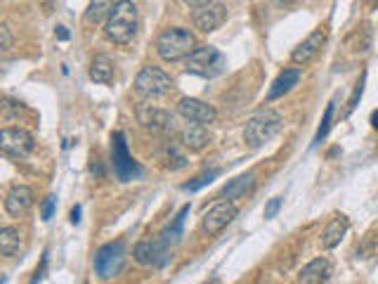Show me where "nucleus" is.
<instances>
[{"instance_id":"obj_1","label":"nucleus","mask_w":378,"mask_h":284,"mask_svg":"<svg viewBox=\"0 0 378 284\" xmlns=\"http://www.w3.org/2000/svg\"><path fill=\"white\" fill-rule=\"evenodd\" d=\"M138 8H135L133 0H119V3L114 5L112 15L109 19L104 22V34H107L109 41L114 43H130L138 34Z\"/></svg>"},{"instance_id":"obj_2","label":"nucleus","mask_w":378,"mask_h":284,"mask_svg":"<svg viewBox=\"0 0 378 284\" xmlns=\"http://www.w3.org/2000/svg\"><path fill=\"white\" fill-rule=\"evenodd\" d=\"M197 50V38L192 31L173 27L161 31V36L156 38V53L164 62H180L187 60L189 55Z\"/></svg>"},{"instance_id":"obj_3","label":"nucleus","mask_w":378,"mask_h":284,"mask_svg":"<svg viewBox=\"0 0 378 284\" xmlns=\"http://www.w3.org/2000/svg\"><path fill=\"white\" fill-rule=\"evenodd\" d=\"M279 128H282V116L272 107H263L246 121L244 140L249 142V147H263L279 133Z\"/></svg>"},{"instance_id":"obj_4","label":"nucleus","mask_w":378,"mask_h":284,"mask_svg":"<svg viewBox=\"0 0 378 284\" xmlns=\"http://www.w3.org/2000/svg\"><path fill=\"white\" fill-rule=\"evenodd\" d=\"M225 67V55L218 48H213V45H201V48H197L187 57V71L201 76V79H215V76L223 74Z\"/></svg>"},{"instance_id":"obj_5","label":"nucleus","mask_w":378,"mask_h":284,"mask_svg":"<svg viewBox=\"0 0 378 284\" xmlns=\"http://www.w3.org/2000/svg\"><path fill=\"white\" fill-rule=\"evenodd\" d=\"M126 258H128V249L123 242H112V244H104L102 249H97L95 254V273L102 280H112L123 270L126 266Z\"/></svg>"},{"instance_id":"obj_6","label":"nucleus","mask_w":378,"mask_h":284,"mask_svg":"<svg viewBox=\"0 0 378 284\" xmlns=\"http://www.w3.org/2000/svg\"><path fill=\"white\" fill-rule=\"evenodd\" d=\"M112 161H114V173L121 183H130V180L142 176V169L138 166V161L130 157L128 145H126V135L123 133H114V138H112Z\"/></svg>"},{"instance_id":"obj_7","label":"nucleus","mask_w":378,"mask_h":284,"mask_svg":"<svg viewBox=\"0 0 378 284\" xmlns=\"http://www.w3.org/2000/svg\"><path fill=\"white\" fill-rule=\"evenodd\" d=\"M173 88V79L159 67H145L135 79V90L142 98H161Z\"/></svg>"},{"instance_id":"obj_8","label":"nucleus","mask_w":378,"mask_h":284,"mask_svg":"<svg viewBox=\"0 0 378 284\" xmlns=\"http://www.w3.org/2000/svg\"><path fill=\"white\" fill-rule=\"evenodd\" d=\"M34 135L24 128H5L0 133V150L12 159H24L34 152Z\"/></svg>"},{"instance_id":"obj_9","label":"nucleus","mask_w":378,"mask_h":284,"mask_svg":"<svg viewBox=\"0 0 378 284\" xmlns=\"http://www.w3.org/2000/svg\"><path fill=\"white\" fill-rule=\"evenodd\" d=\"M135 261L140 263V266H147V268H159V266H166L168 258H171V247L161 240H154V242H140L138 247L133 251Z\"/></svg>"},{"instance_id":"obj_10","label":"nucleus","mask_w":378,"mask_h":284,"mask_svg":"<svg viewBox=\"0 0 378 284\" xmlns=\"http://www.w3.org/2000/svg\"><path fill=\"white\" fill-rule=\"evenodd\" d=\"M178 114L182 119H187L189 124H201V126H208L218 119L215 109L208 105V102H201V100H194V98H182L180 105H178Z\"/></svg>"},{"instance_id":"obj_11","label":"nucleus","mask_w":378,"mask_h":284,"mask_svg":"<svg viewBox=\"0 0 378 284\" xmlns=\"http://www.w3.org/2000/svg\"><path fill=\"white\" fill-rule=\"evenodd\" d=\"M225 19H227V10L223 3H211L201 10H194L192 15L194 27H197L201 34H211V31L220 29L225 24Z\"/></svg>"},{"instance_id":"obj_12","label":"nucleus","mask_w":378,"mask_h":284,"mask_svg":"<svg viewBox=\"0 0 378 284\" xmlns=\"http://www.w3.org/2000/svg\"><path fill=\"white\" fill-rule=\"evenodd\" d=\"M239 209L234 206L232 202H220L215 204L211 211L204 213V232H208V235H215V232H220L223 228H227L234 218H237Z\"/></svg>"},{"instance_id":"obj_13","label":"nucleus","mask_w":378,"mask_h":284,"mask_svg":"<svg viewBox=\"0 0 378 284\" xmlns=\"http://www.w3.org/2000/svg\"><path fill=\"white\" fill-rule=\"evenodd\" d=\"M324 43H327V31H324V29L312 31V34H310L308 38H305V41L291 53L293 64H301V67H305V64H310L319 53H322Z\"/></svg>"},{"instance_id":"obj_14","label":"nucleus","mask_w":378,"mask_h":284,"mask_svg":"<svg viewBox=\"0 0 378 284\" xmlns=\"http://www.w3.org/2000/svg\"><path fill=\"white\" fill-rule=\"evenodd\" d=\"M138 121L142 124V128H147V131L152 133H164L171 128V116L164 109L154 107V105H147V102H142L138 105Z\"/></svg>"},{"instance_id":"obj_15","label":"nucleus","mask_w":378,"mask_h":284,"mask_svg":"<svg viewBox=\"0 0 378 284\" xmlns=\"http://www.w3.org/2000/svg\"><path fill=\"white\" fill-rule=\"evenodd\" d=\"M34 199H36V195L31 187L17 185V187H12L8 192V197H5V211H8L12 218H19L34 206Z\"/></svg>"},{"instance_id":"obj_16","label":"nucleus","mask_w":378,"mask_h":284,"mask_svg":"<svg viewBox=\"0 0 378 284\" xmlns=\"http://www.w3.org/2000/svg\"><path fill=\"white\" fill-rule=\"evenodd\" d=\"M331 273H334V266L327 258H315L312 263H308L301 275H298V282L301 284H327L331 280Z\"/></svg>"},{"instance_id":"obj_17","label":"nucleus","mask_w":378,"mask_h":284,"mask_svg":"<svg viewBox=\"0 0 378 284\" xmlns=\"http://www.w3.org/2000/svg\"><path fill=\"white\" fill-rule=\"evenodd\" d=\"M180 142L187 147L189 152H201L211 145V133H208V128L201 126V124H189V126L182 128Z\"/></svg>"},{"instance_id":"obj_18","label":"nucleus","mask_w":378,"mask_h":284,"mask_svg":"<svg viewBox=\"0 0 378 284\" xmlns=\"http://www.w3.org/2000/svg\"><path fill=\"white\" fill-rule=\"evenodd\" d=\"M301 76H303L301 69H284L282 74L275 79V83H272L270 93H267V102H275L279 98H284L289 90H293V86H298Z\"/></svg>"},{"instance_id":"obj_19","label":"nucleus","mask_w":378,"mask_h":284,"mask_svg":"<svg viewBox=\"0 0 378 284\" xmlns=\"http://www.w3.org/2000/svg\"><path fill=\"white\" fill-rule=\"evenodd\" d=\"M348 228H350V221L345 216L331 218L329 225L322 232V247L324 249H336L338 244H341L343 237H345V232H348Z\"/></svg>"},{"instance_id":"obj_20","label":"nucleus","mask_w":378,"mask_h":284,"mask_svg":"<svg viewBox=\"0 0 378 284\" xmlns=\"http://www.w3.org/2000/svg\"><path fill=\"white\" fill-rule=\"evenodd\" d=\"M253 187H256V173L249 171V173H244V176L234 178L230 185H225L223 192H220V197H225V199H241V197L249 195Z\"/></svg>"},{"instance_id":"obj_21","label":"nucleus","mask_w":378,"mask_h":284,"mask_svg":"<svg viewBox=\"0 0 378 284\" xmlns=\"http://www.w3.org/2000/svg\"><path fill=\"white\" fill-rule=\"evenodd\" d=\"M90 79L95 83H112L114 81V62L107 55H95L90 62Z\"/></svg>"},{"instance_id":"obj_22","label":"nucleus","mask_w":378,"mask_h":284,"mask_svg":"<svg viewBox=\"0 0 378 284\" xmlns=\"http://www.w3.org/2000/svg\"><path fill=\"white\" fill-rule=\"evenodd\" d=\"M22 249V232L17 228H3L0 230V254L5 258H12Z\"/></svg>"},{"instance_id":"obj_23","label":"nucleus","mask_w":378,"mask_h":284,"mask_svg":"<svg viewBox=\"0 0 378 284\" xmlns=\"http://www.w3.org/2000/svg\"><path fill=\"white\" fill-rule=\"evenodd\" d=\"M114 0H90L88 12H86V22L88 24H102L107 22L109 15L114 10Z\"/></svg>"},{"instance_id":"obj_24","label":"nucleus","mask_w":378,"mask_h":284,"mask_svg":"<svg viewBox=\"0 0 378 284\" xmlns=\"http://www.w3.org/2000/svg\"><path fill=\"white\" fill-rule=\"evenodd\" d=\"M187 213H189V204L187 206H182L180 213L175 216V221L168 225V228L161 232V240H164L168 247H175V244L180 242V237H182V225H185V218H187Z\"/></svg>"},{"instance_id":"obj_25","label":"nucleus","mask_w":378,"mask_h":284,"mask_svg":"<svg viewBox=\"0 0 378 284\" xmlns=\"http://www.w3.org/2000/svg\"><path fill=\"white\" fill-rule=\"evenodd\" d=\"M218 176H220V171H208V173H204V176L194 178L192 183H185V185H182V190H185V192H197V190H201V187L211 185Z\"/></svg>"},{"instance_id":"obj_26","label":"nucleus","mask_w":378,"mask_h":284,"mask_svg":"<svg viewBox=\"0 0 378 284\" xmlns=\"http://www.w3.org/2000/svg\"><path fill=\"white\" fill-rule=\"evenodd\" d=\"M334 107H336V102H329L327 112H324V119H322V126H319V131L315 135V145H319V142L327 138V133H329V128H331V119H334Z\"/></svg>"},{"instance_id":"obj_27","label":"nucleus","mask_w":378,"mask_h":284,"mask_svg":"<svg viewBox=\"0 0 378 284\" xmlns=\"http://www.w3.org/2000/svg\"><path fill=\"white\" fill-rule=\"evenodd\" d=\"M364 81H367V76L362 74V79L355 83V90H353V95H350V100H348V112H345V114H353V112H355V107H357V100L362 98V90H364Z\"/></svg>"},{"instance_id":"obj_28","label":"nucleus","mask_w":378,"mask_h":284,"mask_svg":"<svg viewBox=\"0 0 378 284\" xmlns=\"http://www.w3.org/2000/svg\"><path fill=\"white\" fill-rule=\"evenodd\" d=\"M12 45H15V38H12V31L8 24H3L0 27V48H3V53H10Z\"/></svg>"},{"instance_id":"obj_29","label":"nucleus","mask_w":378,"mask_h":284,"mask_svg":"<svg viewBox=\"0 0 378 284\" xmlns=\"http://www.w3.org/2000/svg\"><path fill=\"white\" fill-rule=\"evenodd\" d=\"M279 209H282V197L270 199V204L265 206V218H267V221H270V218H275Z\"/></svg>"},{"instance_id":"obj_30","label":"nucleus","mask_w":378,"mask_h":284,"mask_svg":"<svg viewBox=\"0 0 378 284\" xmlns=\"http://www.w3.org/2000/svg\"><path fill=\"white\" fill-rule=\"evenodd\" d=\"M55 202H57L55 197H48V199L43 202V206H41V218H43V221H50V218H52V211H55Z\"/></svg>"},{"instance_id":"obj_31","label":"nucleus","mask_w":378,"mask_h":284,"mask_svg":"<svg viewBox=\"0 0 378 284\" xmlns=\"http://www.w3.org/2000/svg\"><path fill=\"white\" fill-rule=\"evenodd\" d=\"M213 0H182V5H187L189 10H201L206 8V5H211Z\"/></svg>"},{"instance_id":"obj_32","label":"nucleus","mask_w":378,"mask_h":284,"mask_svg":"<svg viewBox=\"0 0 378 284\" xmlns=\"http://www.w3.org/2000/svg\"><path fill=\"white\" fill-rule=\"evenodd\" d=\"M55 34H57V38H60V41H67V38H69V31L64 29V27H57Z\"/></svg>"},{"instance_id":"obj_33","label":"nucleus","mask_w":378,"mask_h":284,"mask_svg":"<svg viewBox=\"0 0 378 284\" xmlns=\"http://www.w3.org/2000/svg\"><path fill=\"white\" fill-rule=\"evenodd\" d=\"M78 221H81V206H76V209L74 211H71V223H78Z\"/></svg>"},{"instance_id":"obj_34","label":"nucleus","mask_w":378,"mask_h":284,"mask_svg":"<svg viewBox=\"0 0 378 284\" xmlns=\"http://www.w3.org/2000/svg\"><path fill=\"white\" fill-rule=\"evenodd\" d=\"M293 3H296V0H275V5H279V8H291Z\"/></svg>"},{"instance_id":"obj_35","label":"nucleus","mask_w":378,"mask_h":284,"mask_svg":"<svg viewBox=\"0 0 378 284\" xmlns=\"http://www.w3.org/2000/svg\"><path fill=\"white\" fill-rule=\"evenodd\" d=\"M371 124H374V128H378V112L371 116Z\"/></svg>"},{"instance_id":"obj_36","label":"nucleus","mask_w":378,"mask_h":284,"mask_svg":"<svg viewBox=\"0 0 378 284\" xmlns=\"http://www.w3.org/2000/svg\"><path fill=\"white\" fill-rule=\"evenodd\" d=\"M206 284H218V280H211V282H206Z\"/></svg>"},{"instance_id":"obj_37","label":"nucleus","mask_w":378,"mask_h":284,"mask_svg":"<svg viewBox=\"0 0 378 284\" xmlns=\"http://www.w3.org/2000/svg\"><path fill=\"white\" fill-rule=\"evenodd\" d=\"M258 284H267V282L265 280H258Z\"/></svg>"}]
</instances>
